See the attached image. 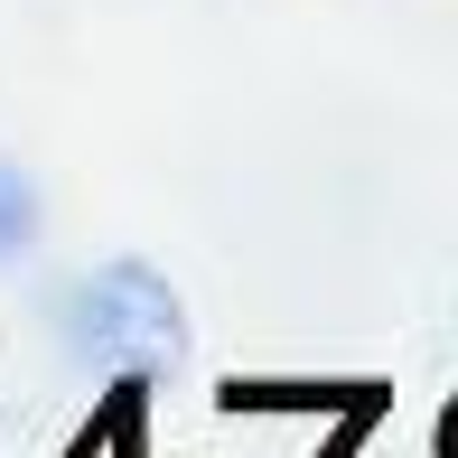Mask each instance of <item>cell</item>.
Returning <instances> with one entry per match:
<instances>
[{"label": "cell", "mask_w": 458, "mask_h": 458, "mask_svg": "<svg viewBox=\"0 0 458 458\" xmlns=\"http://www.w3.org/2000/svg\"><path fill=\"white\" fill-rule=\"evenodd\" d=\"M56 327V356H66L85 384H140V374L178 365L187 327H178V290L159 262L140 253H113V262H85L47 309Z\"/></svg>", "instance_id": "cell-1"}, {"label": "cell", "mask_w": 458, "mask_h": 458, "mask_svg": "<svg viewBox=\"0 0 458 458\" xmlns=\"http://www.w3.org/2000/svg\"><path fill=\"white\" fill-rule=\"evenodd\" d=\"M47 243V187L19 150H0V272H29Z\"/></svg>", "instance_id": "cell-2"}, {"label": "cell", "mask_w": 458, "mask_h": 458, "mask_svg": "<svg viewBox=\"0 0 458 458\" xmlns=\"http://www.w3.org/2000/svg\"><path fill=\"white\" fill-rule=\"evenodd\" d=\"M449 458H458V411H449Z\"/></svg>", "instance_id": "cell-3"}]
</instances>
